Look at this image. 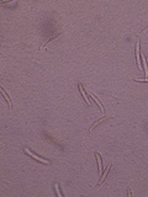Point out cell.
<instances>
[{
    "label": "cell",
    "instance_id": "obj_5",
    "mask_svg": "<svg viewBox=\"0 0 148 197\" xmlns=\"http://www.w3.org/2000/svg\"><path fill=\"white\" fill-rule=\"evenodd\" d=\"M79 90H80V92H81V95H83L84 100H85V102L88 103V105H90V101L85 99V92H84V89H83V85H81V84H79Z\"/></svg>",
    "mask_w": 148,
    "mask_h": 197
},
{
    "label": "cell",
    "instance_id": "obj_3",
    "mask_svg": "<svg viewBox=\"0 0 148 197\" xmlns=\"http://www.w3.org/2000/svg\"><path fill=\"white\" fill-rule=\"evenodd\" d=\"M136 57H137V64H138V69H141V63H140V41L136 44Z\"/></svg>",
    "mask_w": 148,
    "mask_h": 197
},
{
    "label": "cell",
    "instance_id": "obj_1",
    "mask_svg": "<svg viewBox=\"0 0 148 197\" xmlns=\"http://www.w3.org/2000/svg\"><path fill=\"white\" fill-rule=\"evenodd\" d=\"M111 118H114V117H102L101 120L96 121V122H95L94 124H91V127L89 128V132H91V131H93V129H94L95 127H96V126H99V124H100V123H102L104 121H106V120H111Z\"/></svg>",
    "mask_w": 148,
    "mask_h": 197
},
{
    "label": "cell",
    "instance_id": "obj_4",
    "mask_svg": "<svg viewBox=\"0 0 148 197\" xmlns=\"http://www.w3.org/2000/svg\"><path fill=\"white\" fill-rule=\"evenodd\" d=\"M58 36H59V33H57V35H54V36H52V37H49L48 39H46V41H45V42H43V43H42V44L40 46V49H42V48H43V47H45V46H46V44H47L48 42H51V41H52V39H54V38H56V37H58Z\"/></svg>",
    "mask_w": 148,
    "mask_h": 197
},
{
    "label": "cell",
    "instance_id": "obj_6",
    "mask_svg": "<svg viewBox=\"0 0 148 197\" xmlns=\"http://www.w3.org/2000/svg\"><path fill=\"white\" fill-rule=\"evenodd\" d=\"M26 153H27V154H30V155H32V157H34L36 160H41V161H43V163H48V160H45V159H41V158H38L37 155H35V154H34L32 152H31V150H30V152H27V150H26Z\"/></svg>",
    "mask_w": 148,
    "mask_h": 197
},
{
    "label": "cell",
    "instance_id": "obj_2",
    "mask_svg": "<svg viewBox=\"0 0 148 197\" xmlns=\"http://www.w3.org/2000/svg\"><path fill=\"white\" fill-rule=\"evenodd\" d=\"M110 168H111V164H109L108 166H106V170H105L104 172H102V175H101V179L99 180V182H98V185H96V187H99V186L104 182V180H105V176H106V174L109 172V170H110Z\"/></svg>",
    "mask_w": 148,
    "mask_h": 197
},
{
    "label": "cell",
    "instance_id": "obj_8",
    "mask_svg": "<svg viewBox=\"0 0 148 197\" xmlns=\"http://www.w3.org/2000/svg\"><path fill=\"white\" fill-rule=\"evenodd\" d=\"M95 157L98 158V161H99V171L101 172V159H100V155L98 153H95Z\"/></svg>",
    "mask_w": 148,
    "mask_h": 197
},
{
    "label": "cell",
    "instance_id": "obj_7",
    "mask_svg": "<svg viewBox=\"0 0 148 197\" xmlns=\"http://www.w3.org/2000/svg\"><path fill=\"white\" fill-rule=\"evenodd\" d=\"M0 90H1V94L4 95V97H5V100L7 101V103H9V106H10V107H11V102H10V99H9V96L6 95V92H5V90H4L3 88H0Z\"/></svg>",
    "mask_w": 148,
    "mask_h": 197
},
{
    "label": "cell",
    "instance_id": "obj_9",
    "mask_svg": "<svg viewBox=\"0 0 148 197\" xmlns=\"http://www.w3.org/2000/svg\"><path fill=\"white\" fill-rule=\"evenodd\" d=\"M147 31H148V27H147V28H146V30L143 31V32H141V33H144V32H147Z\"/></svg>",
    "mask_w": 148,
    "mask_h": 197
}]
</instances>
